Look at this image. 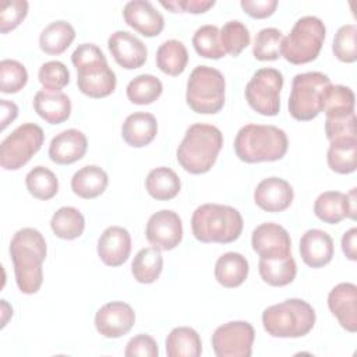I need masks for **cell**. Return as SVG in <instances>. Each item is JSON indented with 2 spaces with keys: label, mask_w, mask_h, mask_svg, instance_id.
<instances>
[{
  "label": "cell",
  "mask_w": 357,
  "mask_h": 357,
  "mask_svg": "<svg viewBox=\"0 0 357 357\" xmlns=\"http://www.w3.org/2000/svg\"><path fill=\"white\" fill-rule=\"evenodd\" d=\"M46 241L33 227L20 229L10 241L15 282L24 294H35L43 282L42 264L46 258Z\"/></svg>",
  "instance_id": "cell-1"
},
{
  "label": "cell",
  "mask_w": 357,
  "mask_h": 357,
  "mask_svg": "<svg viewBox=\"0 0 357 357\" xmlns=\"http://www.w3.org/2000/svg\"><path fill=\"white\" fill-rule=\"evenodd\" d=\"M223 145L222 131L204 123H195L185 131L177 148V162L191 174H204L215 165Z\"/></svg>",
  "instance_id": "cell-2"
},
{
  "label": "cell",
  "mask_w": 357,
  "mask_h": 357,
  "mask_svg": "<svg viewBox=\"0 0 357 357\" xmlns=\"http://www.w3.org/2000/svg\"><path fill=\"white\" fill-rule=\"evenodd\" d=\"M233 146L237 158L245 163L275 162L286 155L289 141L276 126L245 124L238 130Z\"/></svg>",
  "instance_id": "cell-3"
},
{
  "label": "cell",
  "mask_w": 357,
  "mask_h": 357,
  "mask_svg": "<svg viewBox=\"0 0 357 357\" xmlns=\"http://www.w3.org/2000/svg\"><path fill=\"white\" fill-rule=\"evenodd\" d=\"M71 61L77 68L78 89L84 95L98 99L109 96L116 89V74L95 43H81L73 52Z\"/></svg>",
  "instance_id": "cell-4"
},
{
  "label": "cell",
  "mask_w": 357,
  "mask_h": 357,
  "mask_svg": "<svg viewBox=\"0 0 357 357\" xmlns=\"http://www.w3.org/2000/svg\"><path fill=\"white\" fill-rule=\"evenodd\" d=\"M191 229L194 237L201 243L227 244L240 237L243 216L229 205L204 204L194 211Z\"/></svg>",
  "instance_id": "cell-5"
},
{
  "label": "cell",
  "mask_w": 357,
  "mask_h": 357,
  "mask_svg": "<svg viewBox=\"0 0 357 357\" xmlns=\"http://www.w3.org/2000/svg\"><path fill=\"white\" fill-rule=\"evenodd\" d=\"M314 308L301 298H287L264 310L262 325L273 337H301L315 325Z\"/></svg>",
  "instance_id": "cell-6"
},
{
  "label": "cell",
  "mask_w": 357,
  "mask_h": 357,
  "mask_svg": "<svg viewBox=\"0 0 357 357\" xmlns=\"http://www.w3.org/2000/svg\"><path fill=\"white\" fill-rule=\"evenodd\" d=\"M225 77L209 66L195 67L187 81V105L199 114H215L225 105Z\"/></svg>",
  "instance_id": "cell-7"
},
{
  "label": "cell",
  "mask_w": 357,
  "mask_h": 357,
  "mask_svg": "<svg viewBox=\"0 0 357 357\" xmlns=\"http://www.w3.org/2000/svg\"><path fill=\"white\" fill-rule=\"evenodd\" d=\"M326 28L315 15L296 21L290 33L283 38L282 56L291 64H305L315 60L325 40Z\"/></svg>",
  "instance_id": "cell-8"
},
{
  "label": "cell",
  "mask_w": 357,
  "mask_h": 357,
  "mask_svg": "<svg viewBox=\"0 0 357 357\" xmlns=\"http://www.w3.org/2000/svg\"><path fill=\"white\" fill-rule=\"evenodd\" d=\"M331 85L326 74L308 71L296 74L289 96V113L300 121H310L322 112V93Z\"/></svg>",
  "instance_id": "cell-9"
},
{
  "label": "cell",
  "mask_w": 357,
  "mask_h": 357,
  "mask_svg": "<svg viewBox=\"0 0 357 357\" xmlns=\"http://www.w3.org/2000/svg\"><path fill=\"white\" fill-rule=\"evenodd\" d=\"M43 130L35 123H24L7 135L0 145V165L6 170H18L40 149Z\"/></svg>",
  "instance_id": "cell-10"
},
{
  "label": "cell",
  "mask_w": 357,
  "mask_h": 357,
  "mask_svg": "<svg viewBox=\"0 0 357 357\" xmlns=\"http://www.w3.org/2000/svg\"><path fill=\"white\" fill-rule=\"evenodd\" d=\"M283 75L279 70L265 67L257 70L245 85V100L252 110L262 116H276L280 110Z\"/></svg>",
  "instance_id": "cell-11"
},
{
  "label": "cell",
  "mask_w": 357,
  "mask_h": 357,
  "mask_svg": "<svg viewBox=\"0 0 357 357\" xmlns=\"http://www.w3.org/2000/svg\"><path fill=\"white\" fill-rule=\"evenodd\" d=\"M255 331L247 321H231L220 325L212 335V347L218 357H250Z\"/></svg>",
  "instance_id": "cell-12"
},
{
  "label": "cell",
  "mask_w": 357,
  "mask_h": 357,
  "mask_svg": "<svg viewBox=\"0 0 357 357\" xmlns=\"http://www.w3.org/2000/svg\"><path fill=\"white\" fill-rule=\"evenodd\" d=\"M146 240L156 248L169 251L176 248L183 238L180 216L170 209H162L151 215L145 227Z\"/></svg>",
  "instance_id": "cell-13"
},
{
  "label": "cell",
  "mask_w": 357,
  "mask_h": 357,
  "mask_svg": "<svg viewBox=\"0 0 357 357\" xmlns=\"http://www.w3.org/2000/svg\"><path fill=\"white\" fill-rule=\"evenodd\" d=\"M252 250L259 258H286L291 255V240L284 227L268 222L257 226L251 237Z\"/></svg>",
  "instance_id": "cell-14"
},
{
  "label": "cell",
  "mask_w": 357,
  "mask_h": 357,
  "mask_svg": "<svg viewBox=\"0 0 357 357\" xmlns=\"http://www.w3.org/2000/svg\"><path fill=\"white\" fill-rule=\"evenodd\" d=\"M135 322V312L127 303L110 301L102 305L95 315L96 331L109 339L127 335Z\"/></svg>",
  "instance_id": "cell-15"
},
{
  "label": "cell",
  "mask_w": 357,
  "mask_h": 357,
  "mask_svg": "<svg viewBox=\"0 0 357 357\" xmlns=\"http://www.w3.org/2000/svg\"><path fill=\"white\" fill-rule=\"evenodd\" d=\"M317 218L325 223L336 225L344 218L356 219V188L349 194L340 191H325L318 195L314 204Z\"/></svg>",
  "instance_id": "cell-16"
},
{
  "label": "cell",
  "mask_w": 357,
  "mask_h": 357,
  "mask_svg": "<svg viewBox=\"0 0 357 357\" xmlns=\"http://www.w3.org/2000/svg\"><path fill=\"white\" fill-rule=\"evenodd\" d=\"M107 47L116 63L126 70L139 68L146 61V46L131 32H113L107 39Z\"/></svg>",
  "instance_id": "cell-17"
},
{
  "label": "cell",
  "mask_w": 357,
  "mask_h": 357,
  "mask_svg": "<svg viewBox=\"0 0 357 357\" xmlns=\"http://www.w3.org/2000/svg\"><path fill=\"white\" fill-rule=\"evenodd\" d=\"M328 307L343 329L351 333L357 331V286L354 283L336 284L328 294Z\"/></svg>",
  "instance_id": "cell-18"
},
{
  "label": "cell",
  "mask_w": 357,
  "mask_h": 357,
  "mask_svg": "<svg viewBox=\"0 0 357 357\" xmlns=\"http://www.w3.org/2000/svg\"><path fill=\"white\" fill-rule=\"evenodd\" d=\"M123 17L127 25L146 38L158 36L165 26L163 15L146 0L128 1L123 8Z\"/></svg>",
  "instance_id": "cell-19"
},
{
  "label": "cell",
  "mask_w": 357,
  "mask_h": 357,
  "mask_svg": "<svg viewBox=\"0 0 357 357\" xmlns=\"http://www.w3.org/2000/svg\"><path fill=\"white\" fill-rule=\"evenodd\" d=\"M131 251V236L121 226H109L98 240V255L107 266L123 265Z\"/></svg>",
  "instance_id": "cell-20"
},
{
  "label": "cell",
  "mask_w": 357,
  "mask_h": 357,
  "mask_svg": "<svg viewBox=\"0 0 357 357\" xmlns=\"http://www.w3.org/2000/svg\"><path fill=\"white\" fill-rule=\"evenodd\" d=\"M293 187L280 177L264 178L254 191L255 204L266 212H282L293 202Z\"/></svg>",
  "instance_id": "cell-21"
},
{
  "label": "cell",
  "mask_w": 357,
  "mask_h": 357,
  "mask_svg": "<svg viewBox=\"0 0 357 357\" xmlns=\"http://www.w3.org/2000/svg\"><path fill=\"white\" fill-rule=\"evenodd\" d=\"M88 139L75 128H68L53 137L49 145V158L57 165H71L85 155Z\"/></svg>",
  "instance_id": "cell-22"
},
{
  "label": "cell",
  "mask_w": 357,
  "mask_h": 357,
  "mask_svg": "<svg viewBox=\"0 0 357 357\" xmlns=\"http://www.w3.org/2000/svg\"><path fill=\"white\" fill-rule=\"evenodd\" d=\"M300 254L310 268H322L332 261L333 240L324 230L310 229L300 240Z\"/></svg>",
  "instance_id": "cell-23"
},
{
  "label": "cell",
  "mask_w": 357,
  "mask_h": 357,
  "mask_svg": "<svg viewBox=\"0 0 357 357\" xmlns=\"http://www.w3.org/2000/svg\"><path fill=\"white\" fill-rule=\"evenodd\" d=\"M33 109L49 124H60L71 114V100L61 91L40 89L35 93Z\"/></svg>",
  "instance_id": "cell-24"
},
{
  "label": "cell",
  "mask_w": 357,
  "mask_h": 357,
  "mask_svg": "<svg viewBox=\"0 0 357 357\" xmlns=\"http://www.w3.org/2000/svg\"><path fill=\"white\" fill-rule=\"evenodd\" d=\"M158 134V121L153 114L135 112L124 120L121 126L123 139L132 148H142L153 141Z\"/></svg>",
  "instance_id": "cell-25"
},
{
  "label": "cell",
  "mask_w": 357,
  "mask_h": 357,
  "mask_svg": "<svg viewBox=\"0 0 357 357\" xmlns=\"http://www.w3.org/2000/svg\"><path fill=\"white\" fill-rule=\"evenodd\" d=\"M248 261L240 252H226L215 264V278L219 284L227 289L238 287L248 276Z\"/></svg>",
  "instance_id": "cell-26"
},
{
  "label": "cell",
  "mask_w": 357,
  "mask_h": 357,
  "mask_svg": "<svg viewBox=\"0 0 357 357\" xmlns=\"http://www.w3.org/2000/svg\"><path fill=\"white\" fill-rule=\"evenodd\" d=\"M107 183V173L102 167L96 165H88L74 173L71 178V190L75 195L91 199L103 194Z\"/></svg>",
  "instance_id": "cell-27"
},
{
  "label": "cell",
  "mask_w": 357,
  "mask_h": 357,
  "mask_svg": "<svg viewBox=\"0 0 357 357\" xmlns=\"http://www.w3.org/2000/svg\"><path fill=\"white\" fill-rule=\"evenodd\" d=\"M75 38L73 25L67 21L59 20L50 22L39 35V46L42 52L50 56L64 53Z\"/></svg>",
  "instance_id": "cell-28"
},
{
  "label": "cell",
  "mask_w": 357,
  "mask_h": 357,
  "mask_svg": "<svg viewBox=\"0 0 357 357\" xmlns=\"http://www.w3.org/2000/svg\"><path fill=\"white\" fill-rule=\"evenodd\" d=\"M145 188L152 198L158 201H169L180 192L181 181L174 170L160 166L148 173L145 178Z\"/></svg>",
  "instance_id": "cell-29"
},
{
  "label": "cell",
  "mask_w": 357,
  "mask_h": 357,
  "mask_svg": "<svg viewBox=\"0 0 357 357\" xmlns=\"http://www.w3.org/2000/svg\"><path fill=\"white\" fill-rule=\"evenodd\" d=\"M201 353L202 342L192 328H174L166 337V354L169 357H198Z\"/></svg>",
  "instance_id": "cell-30"
},
{
  "label": "cell",
  "mask_w": 357,
  "mask_h": 357,
  "mask_svg": "<svg viewBox=\"0 0 357 357\" xmlns=\"http://www.w3.org/2000/svg\"><path fill=\"white\" fill-rule=\"evenodd\" d=\"M258 271L265 283L273 287H282L290 284L297 273L296 261L291 255L286 258H259Z\"/></svg>",
  "instance_id": "cell-31"
},
{
  "label": "cell",
  "mask_w": 357,
  "mask_h": 357,
  "mask_svg": "<svg viewBox=\"0 0 357 357\" xmlns=\"http://www.w3.org/2000/svg\"><path fill=\"white\" fill-rule=\"evenodd\" d=\"M188 63V52L183 42L169 39L163 42L156 52V66L167 75H180Z\"/></svg>",
  "instance_id": "cell-32"
},
{
  "label": "cell",
  "mask_w": 357,
  "mask_h": 357,
  "mask_svg": "<svg viewBox=\"0 0 357 357\" xmlns=\"http://www.w3.org/2000/svg\"><path fill=\"white\" fill-rule=\"evenodd\" d=\"M354 92L344 85H328L322 93V112L326 117H344L354 113Z\"/></svg>",
  "instance_id": "cell-33"
},
{
  "label": "cell",
  "mask_w": 357,
  "mask_h": 357,
  "mask_svg": "<svg viewBox=\"0 0 357 357\" xmlns=\"http://www.w3.org/2000/svg\"><path fill=\"white\" fill-rule=\"evenodd\" d=\"M163 269V257L156 247H146L137 252L131 264V272L137 282L153 283Z\"/></svg>",
  "instance_id": "cell-34"
},
{
  "label": "cell",
  "mask_w": 357,
  "mask_h": 357,
  "mask_svg": "<svg viewBox=\"0 0 357 357\" xmlns=\"http://www.w3.org/2000/svg\"><path fill=\"white\" fill-rule=\"evenodd\" d=\"M357 138L332 141L326 153L328 166L339 174H349L356 170Z\"/></svg>",
  "instance_id": "cell-35"
},
{
  "label": "cell",
  "mask_w": 357,
  "mask_h": 357,
  "mask_svg": "<svg viewBox=\"0 0 357 357\" xmlns=\"http://www.w3.org/2000/svg\"><path fill=\"white\" fill-rule=\"evenodd\" d=\"M50 227L59 238L74 240L82 234L85 229V219L77 208L61 206L53 213Z\"/></svg>",
  "instance_id": "cell-36"
},
{
  "label": "cell",
  "mask_w": 357,
  "mask_h": 357,
  "mask_svg": "<svg viewBox=\"0 0 357 357\" xmlns=\"http://www.w3.org/2000/svg\"><path fill=\"white\" fill-rule=\"evenodd\" d=\"M25 185L33 198L47 201L53 198L59 191V180L56 174L45 167L36 166L25 176Z\"/></svg>",
  "instance_id": "cell-37"
},
{
  "label": "cell",
  "mask_w": 357,
  "mask_h": 357,
  "mask_svg": "<svg viewBox=\"0 0 357 357\" xmlns=\"http://www.w3.org/2000/svg\"><path fill=\"white\" fill-rule=\"evenodd\" d=\"M163 91L160 79L152 74H139L127 85V98L135 105H149L155 102Z\"/></svg>",
  "instance_id": "cell-38"
},
{
  "label": "cell",
  "mask_w": 357,
  "mask_h": 357,
  "mask_svg": "<svg viewBox=\"0 0 357 357\" xmlns=\"http://www.w3.org/2000/svg\"><path fill=\"white\" fill-rule=\"evenodd\" d=\"M192 45L195 52L205 59L218 60L226 54L220 42V29L212 24L202 25L195 31Z\"/></svg>",
  "instance_id": "cell-39"
},
{
  "label": "cell",
  "mask_w": 357,
  "mask_h": 357,
  "mask_svg": "<svg viewBox=\"0 0 357 357\" xmlns=\"http://www.w3.org/2000/svg\"><path fill=\"white\" fill-rule=\"evenodd\" d=\"M283 38V33L276 28L261 29L254 39V57L261 61H271L279 59L282 56Z\"/></svg>",
  "instance_id": "cell-40"
},
{
  "label": "cell",
  "mask_w": 357,
  "mask_h": 357,
  "mask_svg": "<svg viewBox=\"0 0 357 357\" xmlns=\"http://www.w3.org/2000/svg\"><path fill=\"white\" fill-rule=\"evenodd\" d=\"M248 28L241 21H229L220 29V42L226 53L236 57L250 45Z\"/></svg>",
  "instance_id": "cell-41"
},
{
  "label": "cell",
  "mask_w": 357,
  "mask_h": 357,
  "mask_svg": "<svg viewBox=\"0 0 357 357\" xmlns=\"http://www.w3.org/2000/svg\"><path fill=\"white\" fill-rule=\"evenodd\" d=\"M28 81V73L22 63L4 59L0 61V91L3 93H15L21 91Z\"/></svg>",
  "instance_id": "cell-42"
},
{
  "label": "cell",
  "mask_w": 357,
  "mask_h": 357,
  "mask_svg": "<svg viewBox=\"0 0 357 357\" xmlns=\"http://www.w3.org/2000/svg\"><path fill=\"white\" fill-rule=\"evenodd\" d=\"M332 50L343 63H354L357 60V26L354 24L342 25L336 31Z\"/></svg>",
  "instance_id": "cell-43"
},
{
  "label": "cell",
  "mask_w": 357,
  "mask_h": 357,
  "mask_svg": "<svg viewBox=\"0 0 357 357\" xmlns=\"http://www.w3.org/2000/svg\"><path fill=\"white\" fill-rule=\"evenodd\" d=\"M38 78L43 89L60 91L70 82V73L61 61L52 60L40 66Z\"/></svg>",
  "instance_id": "cell-44"
},
{
  "label": "cell",
  "mask_w": 357,
  "mask_h": 357,
  "mask_svg": "<svg viewBox=\"0 0 357 357\" xmlns=\"http://www.w3.org/2000/svg\"><path fill=\"white\" fill-rule=\"evenodd\" d=\"M28 14V1L3 0L0 4V32L7 33L15 29Z\"/></svg>",
  "instance_id": "cell-45"
},
{
  "label": "cell",
  "mask_w": 357,
  "mask_h": 357,
  "mask_svg": "<svg viewBox=\"0 0 357 357\" xmlns=\"http://www.w3.org/2000/svg\"><path fill=\"white\" fill-rule=\"evenodd\" d=\"M325 134L326 138L332 141L344 138H357L356 135V114L351 113L344 117H335L325 120Z\"/></svg>",
  "instance_id": "cell-46"
},
{
  "label": "cell",
  "mask_w": 357,
  "mask_h": 357,
  "mask_svg": "<svg viewBox=\"0 0 357 357\" xmlns=\"http://www.w3.org/2000/svg\"><path fill=\"white\" fill-rule=\"evenodd\" d=\"M158 354L159 349L155 339L146 333H139L131 337L124 350L126 357H158Z\"/></svg>",
  "instance_id": "cell-47"
},
{
  "label": "cell",
  "mask_w": 357,
  "mask_h": 357,
  "mask_svg": "<svg viewBox=\"0 0 357 357\" xmlns=\"http://www.w3.org/2000/svg\"><path fill=\"white\" fill-rule=\"evenodd\" d=\"M160 4L170 10L172 13H191L201 14L208 11L215 6L213 0H174V1H160Z\"/></svg>",
  "instance_id": "cell-48"
},
{
  "label": "cell",
  "mask_w": 357,
  "mask_h": 357,
  "mask_svg": "<svg viewBox=\"0 0 357 357\" xmlns=\"http://www.w3.org/2000/svg\"><path fill=\"white\" fill-rule=\"evenodd\" d=\"M240 6L252 18H266L275 13L278 0H241Z\"/></svg>",
  "instance_id": "cell-49"
},
{
  "label": "cell",
  "mask_w": 357,
  "mask_h": 357,
  "mask_svg": "<svg viewBox=\"0 0 357 357\" xmlns=\"http://www.w3.org/2000/svg\"><path fill=\"white\" fill-rule=\"evenodd\" d=\"M342 250L350 261L357 259V229L351 227L342 237Z\"/></svg>",
  "instance_id": "cell-50"
},
{
  "label": "cell",
  "mask_w": 357,
  "mask_h": 357,
  "mask_svg": "<svg viewBox=\"0 0 357 357\" xmlns=\"http://www.w3.org/2000/svg\"><path fill=\"white\" fill-rule=\"evenodd\" d=\"M18 116V107L14 102L1 99V130H4Z\"/></svg>",
  "instance_id": "cell-51"
},
{
  "label": "cell",
  "mask_w": 357,
  "mask_h": 357,
  "mask_svg": "<svg viewBox=\"0 0 357 357\" xmlns=\"http://www.w3.org/2000/svg\"><path fill=\"white\" fill-rule=\"evenodd\" d=\"M1 328H4L6 326V324H7V317L6 315H13V308L7 304V301L6 300H1Z\"/></svg>",
  "instance_id": "cell-52"
}]
</instances>
